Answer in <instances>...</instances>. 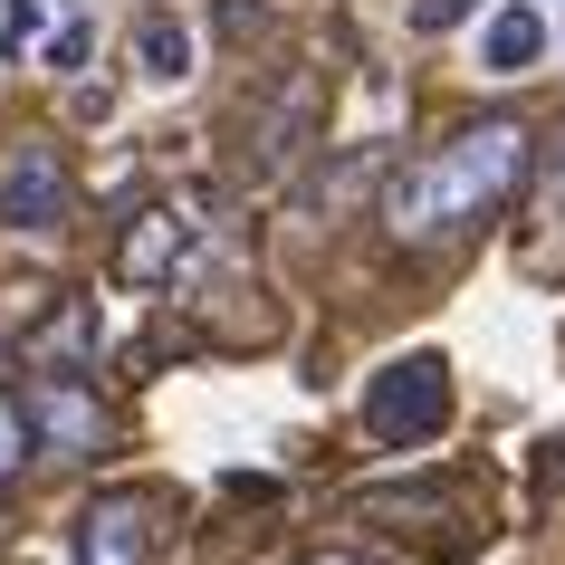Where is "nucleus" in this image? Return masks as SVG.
<instances>
[{
    "label": "nucleus",
    "instance_id": "nucleus-6",
    "mask_svg": "<svg viewBox=\"0 0 565 565\" xmlns=\"http://www.w3.org/2000/svg\"><path fill=\"white\" fill-rule=\"evenodd\" d=\"M30 431L58 460H96V441H106V413H96V393L77 384V374H49V384L30 393Z\"/></svg>",
    "mask_w": 565,
    "mask_h": 565
},
{
    "label": "nucleus",
    "instance_id": "nucleus-1",
    "mask_svg": "<svg viewBox=\"0 0 565 565\" xmlns=\"http://www.w3.org/2000/svg\"><path fill=\"white\" fill-rule=\"evenodd\" d=\"M527 173H536V135H527L518 116H479V125H460L450 145H431L422 163L393 173L384 231L403 239V249L450 239V231H470V221H489V211H499Z\"/></svg>",
    "mask_w": 565,
    "mask_h": 565
},
{
    "label": "nucleus",
    "instance_id": "nucleus-7",
    "mask_svg": "<svg viewBox=\"0 0 565 565\" xmlns=\"http://www.w3.org/2000/svg\"><path fill=\"white\" fill-rule=\"evenodd\" d=\"M546 39H556V20H546L536 0H499L489 30H479V67H489V77H527V67L546 58Z\"/></svg>",
    "mask_w": 565,
    "mask_h": 565
},
{
    "label": "nucleus",
    "instance_id": "nucleus-3",
    "mask_svg": "<svg viewBox=\"0 0 565 565\" xmlns=\"http://www.w3.org/2000/svg\"><path fill=\"white\" fill-rule=\"evenodd\" d=\"M192 239H202V221H192L182 202L135 211V221H125V239H116V278H125V288H173V268L192 259Z\"/></svg>",
    "mask_w": 565,
    "mask_h": 565
},
{
    "label": "nucleus",
    "instance_id": "nucleus-12",
    "mask_svg": "<svg viewBox=\"0 0 565 565\" xmlns=\"http://www.w3.org/2000/svg\"><path fill=\"white\" fill-rule=\"evenodd\" d=\"M87 49H96V30H87V20H58V30L39 39V58L58 67V77H77V67H87Z\"/></svg>",
    "mask_w": 565,
    "mask_h": 565
},
{
    "label": "nucleus",
    "instance_id": "nucleus-2",
    "mask_svg": "<svg viewBox=\"0 0 565 565\" xmlns=\"http://www.w3.org/2000/svg\"><path fill=\"white\" fill-rule=\"evenodd\" d=\"M364 431L384 450H422L450 431V364L441 355H403L364 384Z\"/></svg>",
    "mask_w": 565,
    "mask_h": 565
},
{
    "label": "nucleus",
    "instance_id": "nucleus-11",
    "mask_svg": "<svg viewBox=\"0 0 565 565\" xmlns=\"http://www.w3.org/2000/svg\"><path fill=\"white\" fill-rule=\"evenodd\" d=\"M479 10H499V0H413V39H450V30H470Z\"/></svg>",
    "mask_w": 565,
    "mask_h": 565
},
{
    "label": "nucleus",
    "instance_id": "nucleus-8",
    "mask_svg": "<svg viewBox=\"0 0 565 565\" xmlns=\"http://www.w3.org/2000/svg\"><path fill=\"white\" fill-rule=\"evenodd\" d=\"M135 77H145V87H182V77H192V20L145 10V20H135Z\"/></svg>",
    "mask_w": 565,
    "mask_h": 565
},
{
    "label": "nucleus",
    "instance_id": "nucleus-9",
    "mask_svg": "<svg viewBox=\"0 0 565 565\" xmlns=\"http://www.w3.org/2000/svg\"><path fill=\"white\" fill-rule=\"evenodd\" d=\"M30 355H39V374H77V364L96 355V307H77V298H67L58 317H49V327L30 335Z\"/></svg>",
    "mask_w": 565,
    "mask_h": 565
},
{
    "label": "nucleus",
    "instance_id": "nucleus-13",
    "mask_svg": "<svg viewBox=\"0 0 565 565\" xmlns=\"http://www.w3.org/2000/svg\"><path fill=\"white\" fill-rule=\"evenodd\" d=\"M39 20H49L39 0H0V58H10V49H30V39H39Z\"/></svg>",
    "mask_w": 565,
    "mask_h": 565
},
{
    "label": "nucleus",
    "instance_id": "nucleus-14",
    "mask_svg": "<svg viewBox=\"0 0 565 565\" xmlns=\"http://www.w3.org/2000/svg\"><path fill=\"white\" fill-rule=\"evenodd\" d=\"M546 221H556V231H565V135H556V145H546Z\"/></svg>",
    "mask_w": 565,
    "mask_h": 565
},
{
    "label": "nucleus",
    "instance_id": "nucleus-4",
    "mask_svg": "<svg viewBox=\"0 0 565 565\" xmlns=\"http://www.w3.org/2000/svg\"><path fill=\"white\" fill-rule=\"evenodd\" d=\"M67 202H77V192H67L58 145H20L0 163V231H58Z\"/></svg>",
    "mask_w": 565,
    "mask_h": 565
},
{
    "label": "nucleus",
    "instance_id": "nucleus-15",
    "mask_svg": "<svg viewBox=\"0 0 565 565\" xmlns=\"http://www.w3.org/2000/svg\"><path fill=\"white\" fill-rule=\"evenodd\" d=\"M307 565H364V556H307Z\"/></svg>",
    "mask_w": 565,
    "mask_h": 565
},
{
    "label": "nucleus",
    "instance_id": "nucleus-5",
    "mask_svg": "<svg viewBox=\"0 0 565 565\" xmlns=\"http://www.w3.org/2000/svg\"><path fill=\"white\" fill-rule=\"evenodd\" d=\"M67 565H153V508L135 499V489L96 499L87 518H77V556Z\"/></svg>",
    "mask_w": 565,
    "mask_h": 565
},
{
    "label": "nucleus",
    "instance_id": "nucleus-10",
    "mask_svg": "<svg viewBox=\"0 0 565 565\" xmlns=\"http://www.w3.org/2000/svg\"><path fill=\"white\" fill-rule=\"evenodd\" d=\"M30 403H20V393H0V489H10V479H20V460H30Z\"/></svg>",
    "mask_w": 565,
    "mask_h": 565
}]
</instances>
